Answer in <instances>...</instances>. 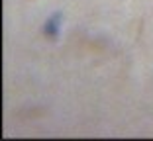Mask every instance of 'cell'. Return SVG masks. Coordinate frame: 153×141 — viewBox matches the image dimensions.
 <instances>
[{
  "instance_id": "cell-1",
  "label": "cell",
  "mask_w": 153,
  "mask_h": 141,
  "mask_svg": "<svg viewBox=\"0 0 153 141\" xmlns=\"http://www.w3.org/2000/svg\"><path fill=\"white\" fill-rule=\"evenodd\" d=\"M45 33H47L49 37L57 35V24H55V20H49V22H47V26H45Z\"/></svg>"
}]
</instances>
